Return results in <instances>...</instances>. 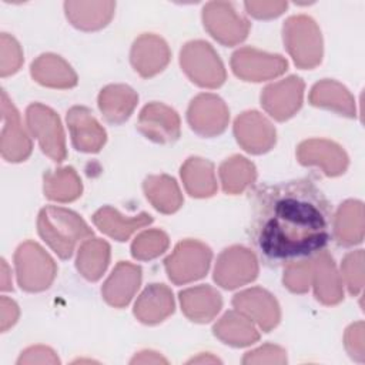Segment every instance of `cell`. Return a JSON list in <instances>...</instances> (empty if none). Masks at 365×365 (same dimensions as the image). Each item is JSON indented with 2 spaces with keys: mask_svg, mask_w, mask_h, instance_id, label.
Listing matches in <instances>:
<instances>
[{
  "mask_svg": "<svg viewBox=\"0 0 365 365\" xmlns=\"http://www.w3.org/2000/svg\"><path fill=\"white\" fill-rule=\"evenodd\" d=\"M108 261V245L103 241H90L83 245L78 254L77 267L91 281L100 278Z\"/></svg>",
  "mask_w": 365,
  "mask_h": 365,
  "instance_id": "15",
  "label": "cell"
},
{
  "mask_svg": "<svg viewBox=\"0 0 365 365\" xmlns=\"http://www.w3.org/2000/svg\"><path fill=\"white\" fill-rule=\"evenodd\" d=\"M315 294L317 298L325 304H335L342 298L339 285L336 282V272L332 264V258L322 254L318 258L315 268Z\"/></svg>",
  "mask_w": 365,
  "mask_h": 365,
  "instance_id": "14",
  "label": "cell"
},
{
  "mask_svg": "<svg viewBox=\"0 0 365 365\" xmlns=\"http://www.w3.org/2000/svg\"><path fill=\"white\" fill-rule=\"evenodd\" d=\"M153 181L155 182V185L161 190V195H157L151 200V202L154 204V207L163 212H173L175 211L180 204V192L178 188L175 185V181L163 175V177H151Z\"/></svg>",
  "mask_w": 365,
  "mask_h": 365,
  "instance_id": "19",
  "label": "cell"
},
{
  "mask_svg": "<svg viewBox=\"0 0 365 365\" xmlns=\"http://www.w3.org/2000/svg\"><path fill=\"white\" fill-rule=\"evenodd\" d=\"M4 111V130L10 131V144L3 148V155L9 158V161H20L24 160L30 153V143L20 128L19 115L13 106H10V113L3 107Z\"/></svg>",
  "mask_w": 365,
  "mask_h": 365,
  "instance_id": "16",
  "label": "cell"
},
{
  "mask_svg": "<svg viewBox=\"0 0 365 365\" xmlns=\"http://www.w3.org/2000/svg\"><path fill=\"white\" fill-rule=\"evenodd\" d=\"M181 304L184 312L192 321L205 322L221 308V298L211 288L201 287L181 292Z\"/></svg>",
  "mask_w": 365,
  "mask_h": 365,
  "instance_id": "8",
  "label": "cell"
},
{
  "mask_svg": "<svg viewBox=\"0 0 365 365\" xmlns=\"http://www.w3.org/2000/svg\"><path fill=\"white\" fill-rule=\"evenodd\" d=\"M175 250L187 259V262L165 267L168 277L174 282L181 284V282H187L191 279H197V278H201L207 272V268H208L207 265H201V264H195V262L192 264L191 261L197 259L200 257H204V255H211L208 247L198 244V242L185 241V242L178 244V247Z\"/></svg>",
  "mask_w": 365,
  "mask_h": 365,
  "instance_id": "9",
  "label": "cell"
},
{
  "mask_svg": "<svg viewBox=\"0 0 365 365\" xmlns=\"http://www.w3.org/2000/svg\"><path fill=\"white\" fill-rule=\"evenodd\" d=\"M140 279V268L133 267L130 264H120L115 271H113L111 277L106 282L103 292L106 299L117 307H121L130 301L135 291V285H128L124 282Z\"/></svg>",
  "mask_w": 365,
  "mask_h": 365,
  "instance_id": "10",
  "label": "cell"
},
{
  "mask_svg": "<svg viewBox=\"0 0 365 365\" xmlns=\"http://www.w3.org/2000/svg\"><path fill=\"white\" fill-rule=\"evenodd\" d=\"M78 215L61 210V208H44L40 214L38 220V231L40 235L50 244V247L61 257L68 258L73 252V247L76 241L87 234L78 231H66L67 225L74 222Z\"/></svg>",
  "mask_w": 365,
  "mask_h": 365,
  "instance_id": "2",
  "label": "cell"
},
{
  "mask_svg": "<svg viewBox=\"0 0 365 365\" xmlns=\"http://www.w3.org/2000/svg\"><path fill=\"white\" fill-rule=\"evenodd\" d=\"M311 101L314 106L334 107L341 111H345L348 115H352V100L344 87H339L334 83H321L317 84L311 94Z\"/></svg>",
  "mask_w": 365,
  "mask_h": 365,
  "instance_id": "17",
  "label": "cell"
},
{
  "mask_svg": "<svg viewBox=\"0 0 365 365\" xmlns=\"http://www.w3.org/2000/svg\"><path fill=\"white\" fill-rule=\"evenodd\" d=\"M167 237L161 231H150L141 234L133 244V255L135 258H153L167 248Z\"/></svg>",
  "mask_w": 365,
  "mask_h": 365,
  "instance_id": "18",
  "label": "cell"
},
{
  "mask_svg": "<svg viewBox=\"0 0 365 365\" xmlns=\"http://www.w3.org/2000/svg\"><path fill=\"white\" fill-rule=\"evenodd\" d=\"M27 118L33 134L37 135L41 148L56 161H61L66 155L63 133L57 115L38 104L29 107Z\"/></svg>",
  "mask_w": 365,
  "mask_h": 365,
  "instance_id": "3",
  "label": "cell"
},
{
  "mask_svg": "<svg viewBox=\"0 0 365 365\" xmlns=\"http://www.w3.org/2000/svg\"><path fill=\"white\" fill-rule=\"evenodd\" d=\"M220 174H221V178H222L224 190L227 192H238V191H242L244 187L250 181L254 180L255 170H254V165L247 161L244 164V167L240 170V173H234L230 163L225 161L220 168Z\"/></svg>",
  "mask_w": 365,
  "mask_h": 365,
  "instance_id": "20",
  "label": "cell"
},
{
  "mask_svg": "<svg viewBox=\"0 0 365 365\" xmlns=\"http://www.w3.org/2000/svg\"><path fill=\"white\" fill-rule=\"evenodd\" d=\"M134 312L143 322H158L173 312V295L167 288L153 284L140 297Z\"/></svg>",
  "mask_w": 365,
  "mask_h": 365,
  "instance_id": "7",
  "label": "cell"
},
{
  "mask_svg": "<svg viewBox=\"0 0 365 365\" xmlns=\"http://www.w3.org/2000/svg\"><path fill=\"white\" fill-rule=\"evenodd\" d=\"M214 334L225 341V344L235 346L248 345L258 339V332L248 322V318L234 312L224 315V318L214 327Z\"/></svg>",
  "mask_w": 365,
  "mask_h": 365,
  "instance_id": "11",
  "label": "cell"
},
{
  "mask_svg": "<svg viewBox=\"0 0 365 365\" xmlns=\"http://www.w3.org/2000/svg\"><path fill=\"white\" fill-rule=\"evenodd\" d=\"M181 175L184 177L187 190L194 197L211 195L215 190L212 165L201 158H190L184 165Z\"/></svg>",
  "mask_w": 365,
  "mask_h": 365,
  "instance_id": "12",
  "label": "cell"
},
{
  "mask_svg": "<svg viewBox=\"0 0 365 365\" xmlns=\"http://www.w3.org/2000/svg\"><path fill=\"white\" fill-rule=\"evenodd\" d=\"M180 123L177 114L160 104L144 107L140 115L138 128L154 141H173L178 137Z\"/></svg>",
  "mask_w": 365,
  "mask_h": 365,
  "instance_id": "4",
  "label": "cell"
},
{
  "mask_svg": "<svg viewBox=\"0 0 365 365\" xmlns=\"http://www.w3.org/2000/svg\"><path fill=\"white\" fill-rule=\"evenodd\" d=\"M331 205L311 180H292L257 191L251 241L268 265L319 252L331 238Z\"/></svg>",
  "mask_w": 365,
  "mask_h": 365,
  "instance_id": "1",
  "label": "cell"
},
{
  "mask_svg": "<svg viewBox=\"0 0 365 365\" xmlns=\"http://www.w3.org/2000/svg\"><path fill=\"white\" fill-rule=\"evenodd\" d=\"M67 121L73 134V143L81 151H98L106 140L104 130L98 127L96 120L83 107H74L67 115Z\"/></svg>",
  "mask_w": 365,
  "mask_h": 365,
  "instance_id": "5",
  "label": "cell"
},
{
  "mask_svg": "<svg viewBox=\"0 0 365 365\" xmlns=\"http://www.w3.org/2000/svg\"><path fill=\"white\" fill-rule=\"evenodd\" d=\"M234 305H254L257 308H251L245 311L244 314L248 315L250 318L252 317L261 328L265 331L271 329L272 327L277 325L279 314H278V307L275 299L272 297L261 289H250L245 292H241L234 297L232 299Z\"/></svg>",
  "mask_w": 365,
  "mask_h": 365,
  "instance_id": "6",
  "label": "cell"
},
{
  "mask_svg": "<svg viewBox=\"0 0 365 365\" xmlns=\"http://www.w3.org/2000/svg\"><path fill=\"white\" fill-rule=\"evenodd\" d=\"M94 222L100 227L101 231H106L111 237L118 238V241H124V238H127L135 228L151 222V218L147 214H141L137 218L125 220L124 217L118 215L117 211L104 208L94 215Z\"/></svg>",
  "mask_w": 365,
  "mask_h": 365,
  "instance_id": "13",
  "label": "cell"
}]
</instances>
